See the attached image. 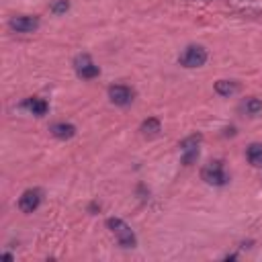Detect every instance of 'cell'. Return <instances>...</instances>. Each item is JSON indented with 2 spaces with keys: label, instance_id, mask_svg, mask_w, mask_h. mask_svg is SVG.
<instances>
[{
  "label": "cell",
  "instance_id": "cell-1",
  "mask_svg": "<svg viewBox=\"0 0 262 262\" xmlns=\"http://www.w3.org/2000/svg\"><path fill=\"white\" fill-rule=\"evenodd\" d=\"M106 225H108V229L115 233V237L119 239V244H121L123 248H135V244H137L135 233H133V229H131L123 219H119V217H108V219H106Z\"/></svg>",
  "mask_w": 262,
  "mask_h": 262
},
{
  "label": "cell",
  "instance_id": "cell-2",
  "mask_svg": "<svg viewBox=\"0 0 262 262\" xmlns=\"http://www.w3.org/2000/svg\"><path fill=\"white\" fill-rule=\"evenodd\" d=\"M201 176L207 184H213V186H223L227 182V174L223 170V164L221 162H209L203 170H201Z\"/></svg>",
  "mask_w": 262,
  "mask_h": 262
},
{
  "label": "cell",
  "instance_id": "cell-3",
  "mask_svg": "<svg viewBox=\"0 0 262 262\" xmlns=\"http://www.w3.org/2000/svg\"><path fill=\"white\" fill-rule=\"evenodd\" d=\"M207 61V51L201 45H188L182 53H180V63L184 68H199Z\"/></svg>",
  "mask_w": 262,
  "mask_h": 262
},
{
  "label": "cell",
  "instance_id": "cell-4",
  "mask_svg": "<svg viewBox=\"0 0 262 262\" xmlns=\"http://www.w3.org/2000/svg\"><path fill=\"white\" fill-rule=\"evenodd\" d=\"M201 135H190L186 139H182L180 143V151H182V162L184 164H192L196 158H199V145H201Z\"/></svg>",
  "mask_w": 262,
  "mask_h": 262
},
{
  "label": "cell",
  "instance_id": "cell-5",
  "mask_svg": "<svg viewBox=\"0 0 262 262\" xmlns=\"http://www.w3.org/2000/svg\"><path fill=\"white\" fill-rule=\"evenodd\" d=\"M39 203H41V190L29 188V190H25V192L20 194V199H18V209H20L23 213H33V211L39 207Z\"/></svg>",
  "mask_w": 262,
  "mask_h": 262
},
{
  "label": "cell",
  "instance_id": "cell-6",
  "mask_svg": "<svg viewBox=\"0 0 262 262\" xmlns=\"http://www.w3.org/2000/svg\"><path fill=\"white\" fill-rule=\"evenodd\" d=\"M108 98L113 104H119V106H125L133 100V90L123 86V84H117V86H111L108 88Z\"/></svg>",
  "mask_w": 262,
  "mask_h": 262
},
{
  "label": "cell",
  "instance_id": "cell-7",
  "mask_svg": "<svg viewBox=\"0 0 262 262\" xmlns=\"http://www.w3.org/2000/svg\"><path fill=\"white\" fill-rule=\"evenodd\" d=\"M8 25L16 33H33L39 27V18L37 16H12Z\"/></svg>",
  "mask_w": 262,
  "mask_h": 262
},
{
  "label": "cell",
  "instance_id": "cell-8",
  "mask_svg": "<svg viewBox=\"0 0 262 262\" xmlns=\"http://www.w3.org/2000/svg\"><path fill=\"white\" fill-rule=\"evenodd\" d=\"M76 72H78L80 78H96L98 76V66H94L88 55H80L76 59Z\"/></svg>",
  "mask_w": 262,
  "mask_h": 262
},
{
  "label": "cell",
  "instance_id": "cell-9",
  "mask_svg": "<svg viewBox=\"0 0 262 262\" xmlns=\"http://www.w3.org/2000/svg\"><path fill=\"white\" fill-rule=\"evenodd\" d=\"M51 133L57 139H70L76 135V127L72 123H55V125H51Z\"/></svg>",
  "mask_w": 262,
  "mask_h": 262
},
{
  "label": "cell",
  "instance_id": "cell-10",
  "mask_svg": "<svg viewBox=\"0 0 262 262\" xmlns=\"http://www.w3.org/2000/svg\"><path fill=\"white\" fill-rule=\"evenodd\" d=\"M25 106H27L33 115H37V117H41V115L47 113V102H45L43 98H29V100L25 102Z\"/></svg>",
  "mask_w": 262,
  "mask_h": 262
},
{
  "label": "cell",
  "instance_id": "cell-11",
  "mask_svg": "<svg viewBox=\"0 0 262 262\" xmlns=\"http://www.w3.org/2000/svg\"><path fill=\"white\" fill-rule=\"evenodd\" d=\"M215 90L221 94V96H229V94H235L237 92V84L235 82H229V80H219L215 84Z\"/></svg>",
  "mask_w": 262,
  "mask_h": 262
},
{
  "label": "cell",
  "instance_id": "cell-12",
  "mask_svg": "<svg viewBox=\"0 0 262 262\" xmlns=\"http://www.w3.org/2000/svg\"><path fill=\"white\" fill-rule=\"evenodd\" d=\"M248 160L252 166H262V145L260 143H252L248 147Z\"/></svg>",
  "mask_w": 262,
  "mask_h": 262
},
{
  "label": "cell",
  "instance_id": "cell-13",
  "mask_svg": "<svg viewBox=\"0 0 262 262\" xmlns=\"http://www.w3.org/2000/svg\"><path fill=\"white\" fill-rule=\"evenodd\" d=\"M141 131H143V135H158V133H160V121L154 119V117L145 119V121L141 123Z\"/></svg>",
  "mask_w": 262,
  "mask_h": 262
},
{
  "label": "cell",
  "instance_id": "cell-14",
  "mask_svg": "<svg viewBox=\"0 0 262 262\" xmlns=\"http://www.w3.org/2000/svg\"><path fill=\"white\" fill-rule=\"evenodd\" d=\"M244 106H246V111H248L250 115H256V113L262 111V100H258V98H248Z\"/></svg>",
  "mask_w": 262,
  "mask_h": 262
},
{
  "label": "cell",
  "instance_id": "cell-15",
  "mask_svg": "<svg viewBox=\"0 0 262 262\" xmlns=\"http://www.w3.org/2000/svg\"><path fill=\"white\" fill-rule=\"evenodd\" d=\"M68 8H70V2H68V0H57V2L51 4V10H53L55 14H61V12H66Z\"/></svg>",
  "mask_w": 262,
  "mask_h": 262
}]
</instances>
